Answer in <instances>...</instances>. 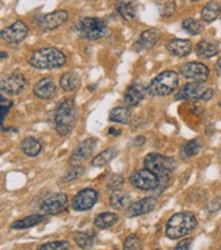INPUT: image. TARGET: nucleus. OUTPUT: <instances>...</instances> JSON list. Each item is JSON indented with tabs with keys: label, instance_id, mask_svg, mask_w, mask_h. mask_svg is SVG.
I'll return each mask as SVG.
<instances>
[{
	"label": "nucleus",
	"instance_id": "38",
	"mask_svg": "<svg viewBox=\"0 0 221 250\" xmlns=\"http://www.w3.org/2000/svg\"><path fill=\"white\" fill-rule=\"evenodd\" d=\"M12 105H14V102L8 101L7 99H5L3 96H1V106H0V108H1V125H3L4 118L6 117L8 111L10 110Z\"/></svg>",
	"mask_w": 221,
	"mask_h": 250
},
{
	"label": "nucleus",
	"instance_id": "1",
	"mask_svg": "<svg viewBox=\"0 0 221 250\" xmlns=\"http://www.w3.org/2000/svg\"><path fill=\"white\" fill-rule=\"evenodd\" d=\"M28 62L34 68L52 70L63 67L66 62V57L57 48L47 47L34 51L30 55Z\"/></svg>",
	"mask_w": 221,
	"mask_h": 250
},
{
	"label": "nucleus",
	"instance_id": "13",
	"mask_svg": "<svg viewBox=\"0 0 221 250\" xmlns=\"http://www.w3.org/2000/svg\"><path fill=\"white\" fill-rule=\"evenodd\" d=\"M207 87L201 83H188L176 94L178 101H203Z\"/></svg>",
	"mask_w": 221,
	"mask_h": 250
},
{
	"label": "nucleus",
	"instance_id": "15",
	"mask_svg": "<svg viewBox=\"0 0 221 250\" xmlns=\"http://www.w3.org/2000/svg\"><path fill=\"white\" fill-rule=\"evenodd\" d=\"M98 201V193L92 188H85L79 191L72 199L71 208L78 210L84 211L91 209Z\"/></svg>",
	"mask_w": 221,
	"mask_h": 250
},
{
	"label": "nucleus",
	"instance_id": "17",
	"mask_svg": "<svg viewBox=\"0 0 221 250\" xmlns=\"http://www.w3.org/2000/svg\"><path fill=\"white\" fill-rule=\"evenodd\" d=\"M146 92L147 89L143 83L134 82L127 89L124 96V103L129 107L138 106L144 100Z\"/></svg>",
	"mask_w": 221,
	"mask_h": 250
},
{
	"label": "nucleus",
	"instance_id": "30",
	"mask_svg": "<svg viewBox=\"0 0 221 250\" xmlns=\"http://www.w3.org/2000/svg\"><path fill=\"white\" fill-rule=\"evenodd\" d=\"M117 155V149L115 147H109L106 148L105 151L101 152L99 155H97L93 161H92V166L100 168L103 167L107 164H109L111 162L115 156Z\"/></svg>",
	"mask_w": 221,
	"mask_h": 250
},
{
	"label": "nucleus",
	"instance_id": "3",
	"mask_svg": "<svg viewBox=\"0 0 221 250\" xmlns=\"http://www.w3.org/2000/svg\"><path fill=\"white\" fill-rule=\"evenodd\" d=\"M78 121V108L72 99H66L56 109L54 115L55 129L60 136L69 134Z\"/></svg>",
	"mask_w": 221,
	"mask_h": 250
},
{
	"label": "nucleus",
	"instance_id": "35",
	"mask_svg": "<svg viewBox=\"0 0 221 250\" xmlns=\"http://www.w3.org/2000/svg\"><path fill=\"white\" fill-rule=\"evenodd\" d=\"M85 173V168L82 166H71L69 170H67L65 175L63 176V181L64 182H70L73 180H77L80 177L83 176V174Z\"/></svg>",
	"mask_w": 221,
	"mask_h": 250
},
{
	"label": "nucleus",
	"instance_id": "27",
	"mask_svg": "<svg viewBox=\"0 0 221 250\" xmlns=\"http://www.w3.org/2000/svg\"><path fill=\"white\" fill-rule=\"evenodd\" d=\"M118 222V216L115 212H102V214L97 215L94 219V225L101 230H105L108 228L113 227Z\"/></svg>",
	"mask_w": 221,
	"mask_h": 250
},
{
	"label": "nucleus",
	"instance_id": "28",
	"mask_svg": "<svg viewBox=\"0 0 221 250\" xmlns=\"http://www.w3.org/2000/svg\"><path fill=\"white\" fill-rule=\"evenodd\" d=\"M60 87L65 92H72L77 90V87L80 84V78L76 72H66L61 76L59 80Z\"/></svg>",
	"mask_w": 221,
	"mask_h": 250
},
{
	"label": "nucleus",
	"instance_id": "25",
	"mask_svg": "<svg viewBox=\"0 0 221 250\" xmlns=\"http://www.w3.org/2000/svg\"><path fill=\"white\" fill-rule=\"evenodd\" d=\"M21 148L24 155L33 158L40 155L42 151V145L38 140H36L35 137L29 136L22 142Z\"/></svg>",
	"mask_w": 221,
	"mask_h": 250
},
{
	"label": "nucleus",
	"instance_id": "40",
	"mask_svg": "<svg viewBox=\"0 0 221 250\" xmlns=\"http://www.w3.org/2000/svg\"><path fill=\"white\" fill-rule=\"evenodd\" d=\"M192 242H193V238H187V239H185V240L180 241V242L176 246L175 249H177V250H187V249H189V248L191 247Z\"/></svg>",
	"mask_w": 221,
	"mask_h": 250
},
{
	"label": "nucleus",
	"instance_id": "34",
	"mask_svg": "<svg viewBox=\"0 0 221 250\" xmlns=\"http://www.w3.org/2000/svg\"><path fill=\"white\" fill-rule=\"evenodd\" d=\"M130 111L128 108L125 107H116L113 108L111 111H110V115L109 119L112 122L120 123V124H127L130 121Z\"/></svg>",
	"mask_w": 221,
	"mask_h": 250
},
{
	"label": "nucleus",
	"instance_id": "9",
	"mask_svg": "<svg viewBox=\"0 0 221 250\" xmlns=\"http://www.w3.org/2000/svg\"><path fill=\"white\" fill-rule=\"evenodd\" d=\"M68 20V12L66 10H56L37 18L36 27L42 32H49L58 29Z\"/></svg>",
	"mask_w": 221,
	"mask_h": 250
},
{
	"label": "nucleus",
	"instance_id": "42",
	"mask_svg": "<svg viewBox=\"0 0 221 250\" xmlns=\"http://www.w3.org/2000/svg\"><path fill=\"white\" fill-rule=\"evenodd\" d=\"M108 133H109L110 135H112V136H118V135L121 134V130H120V129H117V128H115V127H110V128L108 129Z\"/></svg>",
	"mask_w": 221,
	"mask_h": 250
},
{
	"label": "nucleus",
	"instance_id": "6",
	"mask_svg": "<svg viewBox=\"0 0 221 250\" xmlns=\"http://www.w3.org/2000/svg\"><path fill=\"white\" fill-rule=\"evenodd\" d=\"M145 168L154 172L161 181H167L169 179L170 173L174 172L177 163V160L173 157H167L161 154L151 153L147 155L144 160Z\"/></svg>",
	"mask_w": 221,
	"mask_h": 250
},
{
	"label": "nucleus",
	"instance_id": "12",
	"mask_svg": "<svg viewBox=\"0 0 221 250\" xmlns=\"http://www.w3.org/2000/svg\"><path fill=\"white\" fill-rule=\"evenodd\" d=\"M29 28L22 21H17L11 23L9 27L3 29L0 33L1 39L9 45H18L27 38Z\"/></svg>",
	"mask_w": 221,
	"mask_h": 250
},
{
	"label": "nucleus",
	"instance_id": "8",
	"mask_svg": "<svg viewBox=\"0 0 221 250\" xmlns=\"http://www.w3.org/2000/svg\"><path fill=\"white\" fill-rule=\"evenodd\" d=\"M179 73L187 80L204 83L210 76V70L201 62L191 61L186 62L179 67Z\"/></svg>",
	"mask_w": 221,
	"mask_h": 250
},
{
	"label": "nucleus",
	"instance_id": "41",
	"mask_svg": "<svg viewBox=\"0 0 221 250\" xmlns=\"http://www.w3.org/2000/svg\"><path fill=\"white\" fill-rule=\"evenodd\" d=\"M214 96V91L212 89H209V87H207V91L205 93V96H204V100L203 101H210V100L213 98Z\"/></svg>",
	"mask_w": 221,
	"mask_h": 250
},
{
	"label": "nucleus",
	"instance_id": "26",
	"mask_svg": "<svg viewBox=\"0 0 221 250\" xmlns=\"http://www.w3.org/2000/svg\"><path fill=\"white\" fill-rule=\"evenodd\" d=\"M45 215H32L23 219L18 220L10 225V228L14 230H24L29 229L42 223L45 220Z\"/></svg>",
	"mask_w": 221,
	"mask_h": 250
},
{
	"label": "nucleus",
	"instance_id": "33",
	"mask_svg": "<svg viewBox=\"0 0 221 250\" xmlns=\"http://www.w3.org/2000/svg\"><path fill=\"white\" fill-rule=\"evenodd\" d=\"M156 6L162 18H171L177 11L176 0H156Z\"/></svg>",
	"mask_w": 221,
	"mask_h": 250
},
{
	"label": "nucleus",
	"instance_id": "21",
	"mask_svg": "<svg viewBox=\"0 0 221 250\" xmlns=\"http://www.w3.org/2000/svg\"><path fill=\"white\" fill-rule=\"evenodd\" d=\"M166 49L171 55L181 58L188 56L192 52L193 44L187 39H173L167 43Z\"/></svg>",
	"mask_w": 221,
	"mask_h": 250
},
{
	"label": "nucleus",
	"instance_id": "44",
	"mask_svg": "<svg viewBox=\"0 0 221 250\" xmlns=\"http://www.w3.org/2000/svg\"><path fill=\"white\" fill-rule=\"evenodd\" d=\"M6 56H7V54H6V53H4V52H1V59H4V58H6Z\"/></svg>",
	"mask_w": 221,
	"mask_h": 250
},
{
	"label": "nucleus",
	"instance_id": "16",
	"mask_svg": "<svg viewBox=\"0 0 221 250\" xmlns=\"http://www.w3.org/2000/svg\"><path fill=\"white\" fill-rule=\"evenodd\" d=\"M157 207V199L154 197H145L140 201L131 204L128 208L126 215L128 218H136L146 214H149L154 210Z\"/></svg>",
	"mask_w": 221,
	"mask_h": 250
},
{
	"label": "nucleus",
	"instance_id": "5",
	"mask_svg": "<svg viewBox=\"0 0 221 250\" xmlns=\"http://www.w3.org/2000/svg\"><path fill=\"white\" fill-rule=\"evenodd\" d=\"M178 73L174 70H165L151 81L147 92L153 97H165L173 94L178 86Z\"/></svg>",
	"mask_w": 221,
	"mask_h": 250
},
{
	"label": "nucleus",
	"instance_id": "31",
	"mask_svg": "<svg viewBox=\"0 0 221 250\" xmlns=\"http://www.w3.org/2000/svg\"><path fill=\"white\" fill-rule=\"evenodd\" d=\"M203 141L200 137H196L194 140H191L183 145L181 148V154L185 156V158H192L194 156H197L203 147Z\"/></svg>",
	"mask_w": 221,
	"mask_h": 250
},
{
	"label": "nucleus",
	"instance_id": "2",
	"mask_svg": "<svg viewBox=\"0 0 221 250\" xmlns=\"http://www.w3.org/2000/svg\"><path fill=\"white\" fill-rule=\"evenodd\" d=\"M198 222L197 218L191 211H181L171 216L167 221L165 234L171 240H177L191 234Z\"/></svg>",
	"mask_w": 221,
	"mask_h": 250
},
{
	"label": "nucleus",
	"instance_id": "39",
	"mask_svg": "<svg viewBox=\"0 0 221 250\" xmlns=\"http://www.w3.org/2000/svg\"><path fill=\"white\" fill-rule=\"evenodd\" d=\"M219 209H221V196L215 197L207 206V210L209 212H216Z\"/></svg>",
	"mask_w": 221,
	"mask_h": 250
},
{
	"label": "nucleus",
	"instance_id": "23",
	"mask_svg": "<svg viewBox=\"0 0 221 250\" xmlns=\"http://www.w3.org/2000/svg\"><path fill=\"white\" fill-rule=\"evenodd\" d=\"M221 16V4L217 1L208 2L201 10V19L205 22H212Z\"/></svg>",
	"mask_w": 221,
	"mask_h": 250
},
{
	"label": "nucleus",
	"instance_id": "7",
	"mask_svg": "<svg viewBox=\"0 0 221 250\" xmlns=\"http://www.w3.org/2000/svg\"><path fill=\"white\" fill-rule=\"evenodd\" d=\"M131 184L140 190H154L160 185V179L149 169H141L134 172L130 177Z\"/></svg>",
	"mask_w": 221,
	"mask_h": 250
},
{
	"label": "nucleus",
	"instance_id": "36",
	"mask_svg": "<svg viewBox=\"0 0 221 250\" xmlns=\"http://www.w3.org/2000/svg\"><path fill=\"white\" fill-rule=\"evenodd\" d=\"M70 244L67 241H52L47 242L38 247L39 250H67Z\"/></svg>",
	"mask_w": 221,
	"mask_h": 250
},
{
	"label": "nucleus",
	"instance_id": "22",
	"mask_svg": "<svg viewBox=\"0 0 221 250\" xmlns=\"http://www.w3.org/2000/svg\"><path fill=\"white\" fill-rule=\"evenodd\" d=\"M195 50L198 57L203 59H210L216 56L220 51L219 43L212 39H204L200 41L196 46Z\"/></svg>",
	"mask_w": 221,
	"mask_h": 250
},
{
	"label": "nucleus",
	"instance_id": "43",
	"mask_svg": "<svg viewBox=\"0 0 221 250\" xmlns=\"http://www.w3.org/2000/svg\"><path fill=\"white\" fill-rule=\"evenodd\" d=\"M215 71L218 76L221 77V57L217 60V62L215 63Z\"/></svg>",
	"mask_w": 221,
	"mask_h": 250
},
{
	"label": "nucleus",
	"instance_id": "20",
	"mask_svg": "<svg viewBox=\"0 0 221 250\" xmlns=\"http://www.w3.org/2000/svg\"><path fill=\"white\" fill-rule=\"evenodd\" d=\"M34 95L41 100L51 99L56 93V85L52 79L44 78L34 85Z\"/></svg>",
	"mask_w": 221,
	"mask_h": 250
},
{
	"label": "nucleus",
	"instance_id": "18",
	"mask_svg": "<svg viewBox=\"0 0 221 250\" xmlns=\"http://www.w3.org/2000/svg\"><path fill=\"white\" fill-rule=\"evenodd\" d=\"M160 36L161 33L158 29H148L140 35L139 39L134 43V46H136L137 50H140V51H142V50H151L157 44L158 40L160 39Z\"/></svg>",
	"mask_w": 221,
	"mask_h": 250
},
{
	"label": "nucleus",
	"instance_id": "14",
	"mask_svg": "<svg viewBox=\"0 0 221 250\" xmlns=\"http://www.w3.org/2000/svg\"><path fill=\"white\" fill-rule=\"evenodd\" d=\"M26 87V79L21 73H10L1 80L0 89L9 96H17L23 92Z\"/></svg>",
	"mask_w": 221,
	"mask_h": 250
},
{
	"label": "nucleus",
	"instance_id": "10",
	"mask_svg": "<svg viewBox=\"0 0 221 250\" xmlns=\"http://www.w3.org/2000/svg\"><path fill=\"white\" fill-rule=\"evenodd\" d=\"M67 205V196L66 193H51L44 197L40 205L39 209L44 215H58L63 212Z\"/></svg>",
	"mask_w": 221,
	"mask_h": 250
},
{
	"label": "nucleus",
	"instance_id": "24",
	"mask_svg": "<svg viewBox=\"0 0 221 250\" xmlns=\"http://www.w3.org/2000/svg\"><path fill=\"white\" fill-rule=\"evenodd\" d=\"M132 198L129 193L116 189L110 195L109 198V205L114 209H124L128 208L131 204Z\"/></svg>",
	"mask_w": 221,
	"mask_h": 250
},
{
	"label": "nucleus",
	"instance_id": "32",
	"mask_svg": "<svg viewBox=\"0 0 221 250\" xmlns=\"http://www.w3.org/2000/svg\"><path fill=\"white\" fill-rule=\"evenodd\" d=\"M182 30L192 36H197L203 33L204 24L194 18H187L181 22Z\"/></svg>",
	"mask_w": 221,
	"mask_h": 250
},
{
	"label": "nucleus",
	"instance_id": "46",
	"mask_svg": "<svg viewBox=\"0 0 221 250\" xmlns=\"http://www.w3.org/2000/svg\"><path fill=\"white\" fill-rule=\"evenodd\" d=\"M218 106H219V107H221V101H220V102H218Z\"/></svg>",
	"mask_w": 221,
	"mask_h": 250
},
{
	"label": "nucleus",
	"instance_id": "4",
	"mask_svg": "<svg viewBox=\"0 0 221 250\" xmlns=\"http://www.w3.org/2000/svg\"><path fill=\"white\" fill-rule=\"evenodd\" d=\"M73 31L82 39L96 41L108 34L105 22L98 18H82L73 24Z\"/></svg>",
	"mask_w": 221,
	"mask_h": 250
},
{
	"label": "nucleus",
	"instance_id": "47",
	"mask_svg": "<svg viewBox=\"0 0 221 250\" xmlns=\"http://www.w3.org/2000/svg\"><path fill=\"white\" fill-rule=\"evenodd\" d=\"M220 249H221V246H220Z\"/></svg>",
	"mask_w": 221,
	"mask_h": 250
},
{
	"label": "nucleus",
	"instance_id": "29",
	"mask_svg": "<svg viewBox=\"0 0 221 250\" xmlns=\"http://www.w3.org/2000/svg\"><path fill=\"white\" fill-rule=\"evenodd\" d=\"M77 245L83 249H90L96 242V233L92 230L79 232L73 237Z\"/></svg>",
	"mask_w": 221,
	"mask_h": 250
},
{
	"label": "nucleus",
	"instance_id": "37",
	"mask_svg": "<svg viewBox=\"0 0 221 250\" xmlns=\"http://www.w3.org/2000/svg\"><path fill=\"white\" fill-rule=\"evenodd\" d=\"M124 249L125 250H140L142 249L141 240L138 238L136 235H131L124 242Z\"/></svg>",
	"mask_w": 221,
	"mask_h": 250
},
{
	"label": "nucleus",
	"instance_id": "19",
	"mask_svg": "<svg viewBox=\"0 0 221 250\" xmlns=\"http://www.w3.org/2000/svg\"><path fill=\"white\" fill-rule=\"evenodd\" d=\"M115 8L118 15L125 21H133L138 16L137 0H116Z\"/></svg>",
	"mask_w": 221,
	"mask_h": 250
},
{
	"label": "nucleus",
	"instance_id": "11",
	"mask_svg": "<svg viewBox=\"0 0 221 250\" xmlns=\"http://www.w3.org/2000/svg\"><path fill=\"white\" fill-rule=\"evenodd\" d=\"M97 146V140L90 137L80 143L73 149L68 158V164L70 166H82L95 152Z\"/></svg>",
	"mask_w": 221,
	"mask_h": 250
},
{
	"label": "nucleus",
	"instance_id": "45",
	"mask_svg": "<svg viewBox=\"0 0 221 250\" xmlns=\"http://www.w3.org/2000/svg\"><path fill=\"white\" fill-rule=\"evenodd\" d=\"M190 1H192V2H197V1H200V0H190Z\"/></svg>",
	"mask_w": 221,
	"mask_h": 250
}]
</instances>
